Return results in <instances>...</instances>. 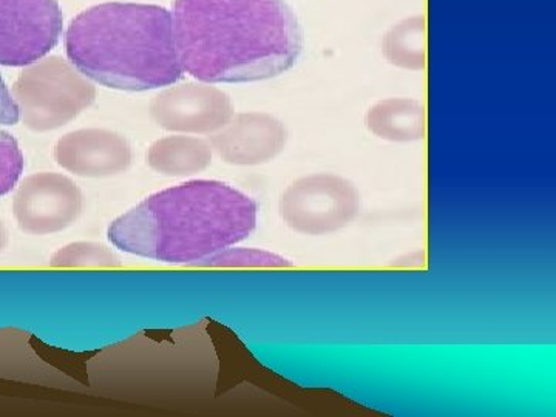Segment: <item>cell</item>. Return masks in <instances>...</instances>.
Segmentation results:
<instances>
[{
	"mask_svg": "<svg viewBox=\"0 0 556 417\" xmlns=\"http://www.w3.org/2000/svg\"><path fill=\"white\" fill-rule=\"evenodd\" d=\"M172 17L182 72L206 84L277 78L305 43L285 0H175Z\"/></svg>",
	"mask_w": 556,
	"mask_h": 417,
	"instance_id": "1",
	"label": "cell"
},
{
	"mask_svg": "<svg viewBox=\"0 0 556 417\" xmlns=\"http://www.w3.org/2000/svg\"><path fill=\"white\" fill-rule=\"evenodd\" d=\"M257 218V203L248 193L215 179H193L160 190L113 219L108 237L126 254L197 266L248 240Z\"/></svg>",
	"mask_w": 556,
	"mask_h": 417,
	"instance_id": "2",
	"label": "cell"
},
{
	"mask_svg": "<svg viewBox=\"0 0 556 417\" xmlns=\"http://www.w3.org/2000/svg\"><path fill=\"white\" fill-rule=\"evenodd\" d=\"M65 53L84 78L124 91L174 86L182 78L174 17L160 5L108 2L70 22Z\"/></svg>",
	"mask_w": 556,
	"mask_h": 417,
	"instance_id": "3",
	"label": "cell"
},
{
	"mask_svg": "<svg viewBox=\"0 0 556 417\" xmlns=\"http://www.w3.org/2000/svg\"><path fill=\"white\" fill-rule=\"evenodd\" d=\"M362 199L350 179L336 174L306 175L281 193L278 212L300 236L324 237L348 228L361 214Z\"/></svg>",
	"mask_w": 556,
	"mask_h": 417,
	"instance_id": "4",
	"label": "cell"
},
{
	"mask_svg": "<svg viewBox=\"0 0 556 417\" xmlns=\"http://www.w3.org/2000/svg\"><path fill=\"white\" fill-rule=\"evenodd\" d=\"M11 97L28 129L47 131L65 126L90 105L94 90L60 60H47L22 73Z\"/></svg>",
	"mask_w": 556,
	"mask_h": 417,
	"instance_id": "5",
	"label": "cell"
},
{
	"mask_svg": "<svg viewBox=\"0 0 556 417\" xmlns=\"http://www.w3.org/2000/svg\"><path fill=\"white\" fill-rule=\"evenodd\" d=\"M62 31L58 0H0V65L35 64L58 46Z\"/></svg>",
	"mask_w": 556,
	"mask_h": 417,
	"instance_id": "6",
	"label": "cell"
},
{
	"mask_svg": "<svg viewBox=\"0 0 556 417\" xmlns=\"http://www.w3.org/2000/svg\"><path fill=\"white\" fill-rule=\"evenodd\" d=\"M83 211L84 195L76 182L53 172L25 178L13 200L17 225L35 237L54 236L72 228Z\"/></svg>",
	"mask_w": 556,
	"mask_h": 417,
	"instance_id": "7",
	"label": "cell"
},
{
	"mask_svg": "<svg viewBox=\"0 0 556 417\" xmlns=\"http://www.w3.org/2000/svg\"><path fill=\"white\" fill-rule=\"evenodd\" d=\"M152 110L160 126L190 134H212L223 129L233 112L228 94L195 84L160 94Z\"/></svg>",
	"mask_w": 556,
	"mask_h": 417,
	"instance_id": "8",
	"label": "cell"
},
{
	"mask_svg": "<svg viewBox=\"0 0 556 417\" xmlns=\"http://www.w3.org/2000/svg\"><path fill=\"white\" fill-rule=\"evenodd\" d=\"M287 139V129L274 116L243 113L219 129L212 138V148L233 166H260L276 159Z\"/></svg>",
	"mask_w": 556,
	"mask_h": 417,
	"instance_id": "9",
	"label": "cell"
},
{
	"mask_svg": "<svg viewBox=\"0 0 556 417\" xmlns=\"http://www.w3.org/2000/svg\"><path fill=\"white\" fill-rule=\"evenodd\" d=\"M54 156L65 170L84 178L115 177L131 164L126 139L108 130L73 131L58 142Z\"/></svg>",
	"mask_w": 556,
	"mask_h": 417,
	"instance_id": "10",
	"label": "cell"
},
{
	"mask_svg": "<svg viewBox=\"0 0 556 417\" xmlns=\"http://www.w3.org/2000/svg\"><path fill=\"white\" fill-rule=\"evenodd\" d=\"M375 137L390 142H415L426 135V112L412 98H388L376 102L365 116Z\"/></svg>",
	"mask_w": 556,
	"mask_h": 417,
	"instance_id": "11",
	"label": "cell"
},
{
	"mask_svg": "<svg viewBox=\"0 0 556 417\" xmlns=\"http://www.w3.org/2000/svg\"><path fill=\"white\" fill-rule=\"evenodd\" d=\"M212 148L203 139L172 137L156 142L149 150L148 163L167 177H190L211 166Z\"/></svg>",
	"mask_w": 556,
	"mask_h": 417,
	"instance_id": "12",
	"label": "cell"
},
{
	"mask_svg": "<svg viewBox=\"0 0 556 417\" xmlns=\"http://www.w3.org/2000/svg\"><path fill=\"white\" fill-rule=\"evenodd\" d=\"M383 54L391 65L419 72L426 67V21L415 16L399 22L383 39Z\"/></svg>",
	"mask_w": 556,
	"mask_h": 417,
	"instance_id": "13",
	"label": "cell"
},
{
	"mask_svg": "<svg viewBox=\"0 0 556 417\" xmlns=\"http://www.w3.org/2000/svg\"><path fill=\"white\" fill-rule=\"evenodd\" d=\"M53 268H118L123 265L113 249L98 241H73L50 258Z\"/></svg>",
	"mask_w": 556,
	"mask_h": 417,
	"instance_id": "14",
	"label": "cell"
},
{
	"mask_svg": "<svg viewBox=\"0 0 556 417\" xmlns=\"http://www.w3.org/2000/svg\"><path fill=\"white\" fill-rule=\"evenodd\" d=\"M291 260L266 249L230 247L199 263L197 268L241 269V268H291Z\"/></svg>",
	"mask_w": 556,
	"mask_h": 417,
	"instance_id": "15",
	"label": "cell"
},
{
	"mask_svg": "<svg viewBox=\"0 0 556 417\" xmlns=\"http://www.w3.org/2000/svg\"><path fill=\"white\" fill-rule=\"evenodd\" d=\"M25 161L16 138L0 129V197L13 190L24 172Z\"/></svg>",
	"mask_w": 556,
	"mask_h": 417,
	"instance_id": "16",
	"label": "cell"
},
{
	"mask_svg": "<svg viewBox=\"0 0 556 417\" xmlns=\"http://www.w3.org/2000/svg\"><path fill=\"white\" fill-rule=\"evenodd\" d=\"M20 108L11 97L10 90L7 89L5 80L0 76V124L14 126V124L20 123Z\"/></svg>",
	"mask_w": 556,
	"mask_h": 417,
	"instance_id": "17",
	"label": "cell"
},
{
	"mask_svg": "<svg viewBox=\"0 0 556 417\" xmlns=\"http://www.w3.org/2000/svg\"><path fill=\"white\" fill-rule=\"evenodd\" d=\"M7 244H9V233H7L5 225L0 218V254L5 251Z\"/></svg>",
	"mask_w": 556,
	"mask_h": 417,
	"instance_id": "18",
	"label": "cell"
}]
</instances>
